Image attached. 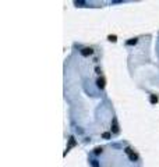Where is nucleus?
<instances>
[{
	"instance_id": "nucleus-1",
	"label": "nucleus",
	"mask_w": 159,
	"mask_h": 167,
	"mask_svg": "<svg viewBox=\"0 0 159 167\" xmlns=\"http://www.w3.org/2000/svg\"><path fill=\"white\" fill-rule=\"evenodd\" d=\"M112 132L113 134L119 132V125H117V120L116 118H113V122H112Z\"/></svg>"
},
{
	"instance_id": "nucleus-2",
	"label": "nucleus",
	"mask_w": 159,
	"mask_h": 167,
	"mask_svg": "<svg viewBox=\"0 0 159 167\" xmlns=\"http://www.w3.org/2000/svg\"><path fill=\"white\" fill-rule=\"evenodd\" d=\"M94 53V50L91 49V47H84L82 50H81V54L82 56H89V54H92Z\"/></svg>"
},
{
	"instance_id": "nucleus-3",
	"label": "nucleus",
	"mask_w": 159,
	"mask_h": 167,
	"mask_svg": "<svg viewBox=\"0 0 159 167\" xmlns=\"http://www.w3.org/2000/svg\"><path fill=\"white\" fill-rule=\"evenodd\" d=\"M96 84H98V86H99L100 89H102V88H105V78H102V77H100V78L96 81Z\"/></svg>"
},
{
	"instance_id": "nucleus-4",
	"label": "nucleus",
	"mask_w": 159,
	"mask_h": 167,
	"mask_svg": "<svg viewBox=\"0 0 159 167\" xmlns=\"http://www.w3.org/2000/svg\"><path fill=\"white\" fill-rule=\"evenodd\" d=\"M74 145H75V139H74V138L71 137V138H70V145L67 146V151H68V149H70L71 146H74Z\"/></svg>"
},
{
	"instance_id": "nucleus-5",
	"label": "nucleus",
	"mask_w": 159,
	"mask_h": 167,
	"mask_svg": "<svg viewBox=\"0 0 159 167\" xmlns=\"http://www.w3.org/2000/svg\"><path fill=\"white\" fill-rule=\"evenodd\" d=\"M149 100H151V103H152V105H154V103H156V102H158V98H156V96H155V95H152V96H151V99H149Z\"/></svg>"
},
{
	"instance_id": "nucleus-6",
	"label": "nucleus",
	"mask_w": 159,
	"mask_h": 167,
	"mask_svg": "<svg viewBox=\"0 0 159 167\" xmlns=\"http://www.w3.org/2000/svg\"><path fill=\"white\" fill-rule=\"evenodd\" d=\"M102 137L105 138V139H109V138H110V132H103Z\"/></svg>"
},
{
	"instance_id": "nucleus-7",
	"label": "nucleus",
	"mask_w": 159,
	"mask_h": 167,
	"mask_svg": "<svg viewBox=\"0 0 159 167\" xmlns=\"http://www.w3.org/2000/svg\"><path fill=\"white\" fill-rule=\"evenodd\" d=\"M135 43H137V39H131L127 42V45H135Z\"/></svg>"
},
{
	"instance_id": "nucleus-8",
	"label": "nucleus",
	"mask_w": 159,
	"mask_h": 167,
	"mask_svg": "<svg viewBox=\"0 0 159 167\" xmlns=\"http://www.w3.org/2000/svg\"><path fill=\"white\" fill-rule=\"evenodd\" d=\"M102 151H103L102 148H96V149H95V153H96V155H100V153H102Z\"/></svg>"
},
{
	"instance_id": "nucleus-9",
	"label": "nucleus",
	"mask_w": 159,
	"mask_h": 167,
	"mask_svg": "<svg viewBox=\"0 0 159 167\" xmlns=\"http://www.w3.org/2000/svg\"><path fill=\"white\" fill-rule=\"evenodd\" d=\"M109 41H112V42H116L117 39H116V36H114V35H110V36H109Z\"/></svg>"
},
{
	"instance_id": "nucleus-10",
	"label": "nucleus",
	"mask_w": 159,
	"mask_h": 167,
	"mask_svg": "<svg viewBox=\"0 0 159 167\" xmlns=\"http://www.w3.org/2000/svg\"><path fill=\"white\" fill-rule=\"evenodd\" d=\"M95 71L98 73V74H100V68H99V67H96V68H95Z\"/></svg>"
}]
</instances>
